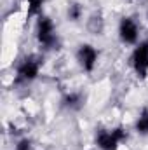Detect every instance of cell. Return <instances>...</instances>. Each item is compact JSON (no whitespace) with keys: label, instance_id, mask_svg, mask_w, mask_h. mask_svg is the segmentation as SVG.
Masks as SVG:
<instances>
[{"label":"cell","instance_id":"9","mask_svg":"<svg viewBox=\"0 0 148 150\" xmlns=\"http://www.w3.org/2000/svg\"><path fill=\"white\" fill-rule=\"evenodd\" d=\"M66 18H68L70 21H73V23H78V21L84 18V7H82V4H78V2H70L68 7H66Z\"/></svg>","mask_w":148,"mask_h":150},{"label":"cell","instance_id":"10","mask_svg":"<svg viewBox=\"0 0 148 150\" xmlns=\"http://www.w3.org/2000/svg\"><path fill=\"white\" fill-rule=\"evenodd\" d=\"M45 2L47 0H25V4H26V16L38 18L42 14V7H44Z\"/></svg>","mask_w":148,"mask_h":150},{"label":"cell","instance_id":"5","mask_svg":"<svg viewBox=\"0 0 148 150\" xmlns=\"http://www.w3.org/2000/svg\"><path fill=\"white\" fill-rule=\"evenodd\" d=\"M131 68L138 79H147L148 77V38L147 40H140L129 58Z\"/></svg>","mask_w":148,"mask_h":150},{"label":"cell","instance_id":"1","mask_svg":"<svg viewBox=\"0 0 148 150\" xmlns=\"http://www.w3.org/2000/svg\"><path fill=\"white\" fill-rule=\"evenodd\" d=\"M35 38H37L38 45L44 47L45 51H51V49L58 47V44H59L58 28H56L54 21L49 16L40 14L35 19Z\"/></svg>","mask_w":148,"mask_h":150},{"label":"cell","instance_id":"7","mask_svg":"<svg viewBox=\"0 0 148 150\" xmlns=\"http://www.w3.org/2000/svg\"><path fill=\"white\" fill-rule=\"evenodd\" d=\"M85 105V96L78 91H70L61 98V107L68 112H78Z\"/></svg>","mask_w":148,"mask_h":150},{"label":"cell","instance_id":"13","mask_svg":"<svg viewBox=\"0 0 148 150\" xmlns=\"http://www.w3.org/2000/svg\"><path fill=\"white\" fill-rule=\"evenodd\" d=\"M147 18H148V14H147Z\"/></svg>","mask_w":148,"mask_h":150},{"label":"cell","instance_id":"12","mask_svg":"<svg viewBox=\"0 0 148 150\" xmlns=\"http://www.w3.org/2000/svg\"><path fill=\"white\" fill-rule=\"evenodd\" d=\"M33 145H32V140L30 138H21L16 145H14V150H32Z\"/></svg>","mask_w":148,"mask_h":150},{"label":"cell","instance_id":"2","mask_svg":"<svg viewBox=\"0 0 148 150\" xmlns=\"http://www.w3.org/2000/svg\"><path fill=\"white\" fill-rule=\"evenodd\" d=\"M125 140H127V131L124 126H117L111 129H99L96 131L94 136V143L98 150H118Z\"/></svg>","mask_w":148,"mask_h":150},{"label":"cell","instance_id":"3","mask_svg":"<svg viewBox=\"0 0 148 150\" xmlns=\"http://www.w3.org/2000/svg\"><path fill=\"white\" fill-rule=\"evenodd\" d=\"M75 61L78 65V68L84 72V74L91 75L96 67H98V61H99V51L89 44V42H82L77 45L75 49Z\"/></svg>","mask_w":148,"mask_h":150},{"label":"cell","instance_id":"8","mask_svg":"<svg viewBox=\"0 0 148 150\" xmlns=\"http://www.w3.org/2000/svg\"><path fill=\"white\" fill-rule=\"evenodd\" d=\"M134 131L140 136H148V107H143L134 120Z\"/></svg>","mask_w":148,"mask_h":150},{"label":"cell","instance_id":"11","mask_svg":"<svg viewBox=\"0 0 148 150\" xmlns=\"http://www.w3.org/2000/svg\"><path fill=\"white\" fill-rule=\"evenodd\" d=\"M87 28L89 32H92L94 35H101V32L105 30V21L101 14H94L89 21H87Z\"/></svg>","mask_w":148,"mask_h":150},{"label":"cell","instance_id":"6","mask_svg":"<svg viewBox=\"0 0 148 150\" xmlns=\"http://www.w3.org/2000/svg\"><path fill=\"white\" fill-rule=\"evenodd\" d=\"M140 23L132 18V16H122L120 21H118V26H117V35L118 40L124 44V45H136L140 42Z\"/></svg>","mask_w":148,"mask_h":150},{"label":"cell","instance_id":"4","mask_svg":"<svg viewBox=\"0 0 148 150\" xmlns=\"http://www.w3.org/2000/svg\"><path fill=\"white\" fill-rule=\"evenodd\" d=\"M40 70H42V59L38 56H35V54L25 56L16 67V82L18 84H30L38 79Z\"/></svg>","mask_w":148,"mask_h":150}]
</instances>
